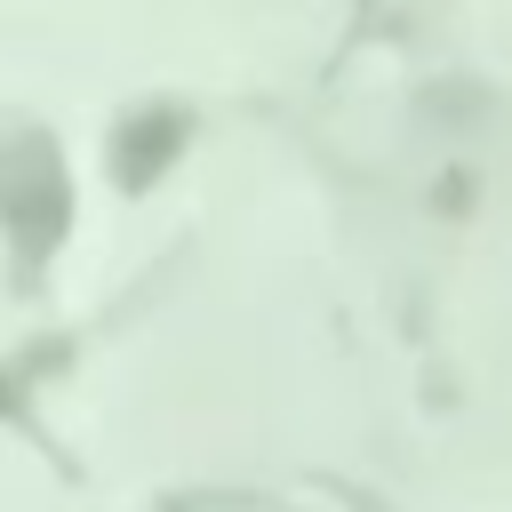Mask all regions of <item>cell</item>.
<instances>
[{
  "label": "cell",
  "instance_id": "6da1fadb",
  "mask_svg": "<svg viewBox=\"0 0 512 512\" xmlns=\"http://www.w3.org/2000/svg\"><path fill=\"white\" fill-rule=\"evenodd\" d=\"M64 224H72V176H64L56 136L32 120H8L0 128V232L16 264H48Z\"/></svg>",
  "mask_w": 512,
  "mask_h": 512
},
{
  "label": "cell",
  "instance_id": "7a4b0ae2",
  "mask_svg": "<svg viewBox=\"0 0 512 512\" xmlns=\"http://www.w3.org/2000/svg\"><path fill=\"white\" fill-rule=\"evenodd\" d=\"M176 144H184V112H176V104H144V112H128L120 136H112V168H120V184H128V192L160 184V168L176 160Z\"/></svg>",
  "mask_w": 512,
  "mask_h": 512
},
{
  "label": "cell",
  "instance_id": "3957f363",
  "mask_svg": "<svg viewBox=\"0 0 512 512\" xmlns=\"http://www.w3.org/2000/svg\"><path fill=\"white\" fill-rule=\"evenodd\" d=\"M0 416H8V392H0Z\"/></svg>",
  "mask_w": 512,
  "mask_h": 512
}]
</instances>
